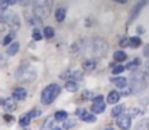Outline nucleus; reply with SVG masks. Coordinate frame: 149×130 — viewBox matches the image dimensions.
<instances>
[{
    "mask_svg": "<svg viewBox=\"0 0 149 130\" xmlns=\"http://www.w3.org/2000/svg\"><path fill=\"white\" fill-rule=\"evenodd\" d=\"M87 59H100L107 54L109 45L103 38H88L78 43L77 48Z\"/></svg>",
    "mask_w": 149,
    "mask_h": 130,
    "instance_id": "obj_1",
    "label": "nucleus"
},
{
    "mask_svg": "<svg viewBox=\"0 0 149 130\" xmlns=\"http://www.w3.org/2000/svg\"><path fill=\"white\" fill-rule=\"evenodd\" d=\"M20 28V20L15 13H7L0 16V33L9 31V33H15Z\"/></svg>",
    "mask_w": 149,
    "mask_h": 130,
    "instance_id": "obj_2",
    "label": "nucleus"
},
{
    "mask_svg": "<svg viewBox=\"0 0 149 130\" xmlns=\"http://www.w3.org/2000/svg\"><path fill=\"white\" fill-rule=\"evenodd\" d=\"M32 6H33V7H32V16H33L38 22L45 20L51 15V7H52V3H51V1L39 0V1H33Z\"/></svg>",
    "mask_w": 149,
    "mask_h": 130,
    "instance_id": "obj_3",
    "label": "nucleus"
},
{
    "mask_svg": "<svg viewBox=\"0 0 149 130\" xmlns=\"http://www.w3.org/2000/svg\"><path fill=\"white\" fill-rule=\"evenodd\" d=\"M36 78V70L33 68V65L23 62L17 71H16V80L20 83H32Z\"/></svg>",
    "mask_w": 149,
    "mask_h": 130,
    "instance_id": "obj_4",
    "label": "nucleus"
},
{
    "mask_svg": "<svg viewBox=\"0 0 149 130\" xmlns=\"http://www.w3.org/2000/svg\"><path fill=\"white\" fill-rule=\"evenodd\" d=\"M59 91H61V88H59L58 84L47 86L41 92V103L45 104V106H49L51 103H54V100L59 95Z\"/></svg>",
    "mask_w": 149,
    "mask_h": 130,
    "instance_id": "obj_5",
    "label": "nucleus"
},
{
    "mask_svg": "<svg viewBox=\"0 0 149 130\" xmlns=\"http://www.w3.org/2000/svg\"><path fill=\"white\" fill-rule=\"evenodd\" d=\"M106 110V103H104V98L103 95H96L93 98V104H91V113L94 114H101L103 111Z\"/></svg>",
    "mask_w": 149,
    "mask_h": 130,
    "instance_id": "obj_6",
    "label": "nucleus"
},
{
    "mask_svg": "<svg viewBox=\"0 0 149 130\" xmlns=\"http://www.w3.org/2000/svg\"><path fill=\"white\" fill-rule=\"evenodd\" d=\"M116 123H117V126H119L120 130H130V127H132V119L129 117L127 113H122L116 119Z\"/></svg>",
    "mask_w": 149,
    "mask_h": 130,
    "instance_id": "obj_7",
    "label": "nucleus"
},
{
    "mask_svg": "<svg viewBox=\"0 0 149 130\" xmlns=\"http://www.w3.org/2000/svg\"><path fill=\"white\" fill-rule=\"evenodd\" d=\"M83 77H84V72L83 71H77V70H68L67 72L62 74V78H67L68 81H74V83L81 81Z\"/></svg>",
    "mask_w": 149,
    "mask_h": 130,
    "instance_id": "obj_8",
    "label": "nucleus"
},
{
    "mask_svg": "<svg viewBox=\"0 0 149 130\" xmlns=\"http://www.w3.org/2000/svg\"><path fill=\"white\" fill-rule=\"evenodd\" d=\"M38 114H39V111H38V110H32V111H29V113L23 114V116L19 119V126H22V127H26V126L31 123V120H32L33 117H36Z\"/></svg>",
    "mask_w": 149,
    "mask_h": 130,
    "instance_id": "obj_9",
    "label": "nucleus"
},
{
    "mask_svg": "<svg viewBox=\"0 0 149 130\" xmlns=\"http://www.w3.org/2000/svg\"><path fill=\"white\" fill-rule=\"evenodd\" d=\"M77 114H78V117H80L83 122H87V123H94V122H96V116L91 114V113H87L84 108L77 110Z\"/></svg>",
    "mask_w": 149,
    "mask_h": 130,
    "instance_id": "obj_10",
    "label": "nucleus"
},
{
    "mask_svg": "<svg viewBox=\"0 0 149 130\" xmlns=\"http://www.w3.org/2000/svg\"><path fill=\"white\" fill-rule=\"evenodd\" d=\"M26 95H28V92H26V90H25L23 87H17V88H15L13 92H12V97H13V100H16V101H23V100L26 98Z\"/></svg>",
    "mask_w": 149,
    "mask_h": 130,
    "instance_id": "obj_11",
    "label": "nucleus"
},
{
    "mask_svg": "<svg viewBox=\"0 0 149 130\" xmlns=\"http://www.w3.org/2000/svg\"><path fill=\"white\" fill-rule=\"evenodd\" d=\"M145 6H146V1H139V3H138V4H136V6L132 9L130 16H129V22H127V23H132V22H133V19H135V17L139 15V12H141Z\"/></svg>",
    "mask_w": 149,
    "mask_h": 130,
    "instance_id": "obj_12",
    "label": "nucleus"
},
{
    "mask_svg": "<svg viewBox=\"0 0 149 130\" xmlns=\"http://www.w3.org/2000/svg\"><path fill=\"white\" fill-rule=\"evenodd\" d=\"M97 68V61L96 59H86L83 62V70L86 72H93Z\"/></svg>",
    "mask_w": 149,
    "mask_h": 130,
    "instance_id": "obj_13",
    "label": "nucleus"
},
{
    "mask_svg": "<svg viewBox=\"0 0 149 130\" xmlns=\"http://www.w3.org/2000/svg\"><path fill=\"white\" fill-rule=\"evenodd\" d=\"M119 100H120V92H117V91H111V92H109V95H107V103L109 104H117L119 103Z\"/></svg>",
    "mask_w": 149,
    "mask_h": 130,
    "instance_id": "obj_14",
    "label": "nucleus"
},
{
    "mask_svg": "<svg viewBox=\"0 0 149 130\" xmlns=\"http://www.w3.org/2000/svg\"><path fill=\"white\" fill-rule=\"evenodd\" d=\"M19 48H20V45L19 42H12L9 46H7V49H6V54L9 55V56H13V55H16L17 52H19Z\"/></svg>",
    "mask_w": 149,
    "mask_h": 130,
    "instance_id": "obj_15",
    "label": "nucleus"
},
{
    "mask_svg": "<svg viewBox=\"0 0 149 130\" xmlns=\"http://www.w3.org/2000/svg\"><path fill=\"white\" fill-rule=\"evenodd\" d=\"M111 83L119 88H126L127 86V80L125 77H114V78H111Z\"/></svg>",
    "mask_w": 149,
    "mask_h": 130,
    "instance_id": "obj_16",
    "label": "nucleus"
},
{
    "mask_svg": "<svg viewBox=\"0 0 149 130\" xmlns=\"http://www.w3.org/2000/svg\"><path fill=\"white\" fill-rule=\"evenodd\" d=\"M65 16H67V10L64 7H58L55 10V19H56V22H64L65 20Z\"/></svg>",
    "mask_w": 149,
    "mask_h": 130,
    "instance_id": "obj_17",
    "label": "nucleus"
},
{
    "mask_svg": "<svg viewBox=\"0 0 149 130\" xmlns=\"http://www.w3.org/2000/svg\"><path fill=\"white\" fill-rule=\"evenodd\" d=\"M122 113H125V106H122V104H119V106H116V107H113L111 108V117H114V119H117Z\"/></svg>",
    "mask_w": 149,
    "mask_h": 130,
    "instance_id": "obj_18",
    "label": "nucleus"
},
{
    "mask_svg": "<svg viewBox=\"0 0 149 130\" xmlns=\"http://www.w3.org/2000/svg\"><path fill=\"white\" fill-rule=\"evenodd\" d=\"M113 58H114L116 62H123V61L127 58V55H126L125 51H116V52L113 54Z\"/></svg>",
    "mask_w": 149,
    "mask_h": 130,
    "instance_id": "obj_19",
    "label": "nucleus"
},
{
    "mask_svg": "<svg viewBox=\"0 0 149 130\" xmlns=\"http://www.w3.org/2000/svg\"><path fill=\"white\" fill-rule=\"evenodd\" d=\"M3 107H4V110L6 111H13V110H16V103L13 101V100H4V103H3Z\"/></svg>",
    "mask_w": 149,
    "mask_h": 130,
    "instance_id": "obj_20",
    "label": "nucleus"
},
{
    "mask_svg": "<svg viewBox=\"0 0 149 130\" xmlns=\"http://www.w3.org/2000/svg\"><path fill=\"white\" fill-rule=\"evenodd\" d=\"M141 45H142V41H141V38H138V36L129 38V46H130V48H139Z\"/></svg>",
    "mask_w": 149,
    "mask_h": 130,
    "instance_id": "obj_21",
    "label": "nucleus"
},
{
    "mask_svg": "<svg viewBox=\"0 0 149 130\" xmlns=\"http://www.w3.org/2000/svg\"><path fill=\"white\" fill-rule=\"evenodd\" d=\"M65 90L70 91V92H75V91L78 90V84L74 83V81H67V83H65Z\"/></svg>",
    "mask_w": 149,
    "mask_h": 130,
    "instance_id": "obj_22",
    "label": "nucleus"
},
{
    "mask_svg": "<svg viewBox=\"0 0 149 130\" xmlns=\"http://www.w3.org/2000/svg\"><path fill=\"white\" fill-rule=\"evenodd\" d=\"M67 117H68V113L64 111V110H59V111L55 113V120H58V122H65Z\"/></svg>",
    "mask_w": 149,
    "mask_h": 130,
    "instance_id": "obj_23",
    "label": "nucleus"
},
{
    "mask_svg": "<svg viewBox=\"0 0 149 130\" xmlns=\"http://www.w3.org/2000/svg\"><path fill=\"white\" fill-rule=\"evenodd\" d=\"M139 65H141V59H138V58H136V59L130 61V62H129V64L125 67V70H136Z\"/></svg>",
    "mask_w": 149,
    "mask_h": 130,
    "instance_id": "obj_24",
    "label": "nucleus"
},
{
    "mask_svg": "<svg viewBox=\"0 0 149 130\" xmlns=\"http://www.w3.org/2000/svg\"><path fill=\"white\" fill-rule=\"evenodd\" d=\"M42 35L45 36V38H54V35H55V31H54V28H51V26H47L45 29H44V32H42Z\"/></svg>",
    "mask_w": 149,
    "mask_h": 130,
    "instance_id": "obj_25",
    "label": "nucleus"
},
{
    "mask_svg": "<svg viewBox=\"0 0 149 130\" xmlns=\"http://www.w3.org/2000/svg\"><path fill=\"white\" fill-rule=\"evenodd\" d=\"M13 38H15V33H9V35H6V36L3 38L1 43H3V45H6V46H9V45L12 43V41H13Z\"/></svg>",
    "mask_w": 149,
    "mask_h": 130,
    "instance_id": "obj_26",
    "label": "nucleus"
},
{
    "mask_svg": "<svg viewBox=\"0 0 149 130\" xmlns=\"http://www.w3.org/2000/svg\"><path fill=\"white\" fill-rule=\"evenodd\" d=\"M32 38H33V41H41V39L44 38V35H42V32H41L39 29H33V32H32Z\"/></svg>",
    "mask_w": 149,
    "mask_h": 130,
    "instance_id": "obj_27",
    "label": "nucleus"
},
{
    "mask_svg": "<svg viewBox=\"0 0 149 130\" xmlns=\"http://www.w3.org/2000/svg\"><path fill=\"white\" fill-rule=\"evenodd\" d=\"M113 70H111V72L114 74V75H119V74H122L123 71H125V67L123 65H116V67H111Z\"/></svg>",
    "mask_w": 149,
    "mask_h": 130,
    "instance_id": "obj_28",
    "label": "nucleus"
},
{
    "mask_svg": "<svg viewBox=\"0 0 149 130\" xmlns=\"http://www.w3.org/2000/svg\"><path fill=\"white\" fill-rule=\"evenodd\" d=\"M139 113H142L139 108H130V110H127V114H129V117H130V119H132L133 116H138Z\"/></svg>",
    "mask_w": 149,
    "mask_h": 130,
    "instance_id": "obj_29",
    "label": "nucleus"
},
{
    "mask_svg": "<svg viewBox=\"0 0 149 130\" xmlns=\"http://www.w3.org/2000/svg\"><path fill=\"white\" fill-rule=\"evenodd\" d=\"M119 45H120L122 48L129 46V38H126V36H125V38H122V39H120V42H119Z\"/></svg>",
    "mask_w": 149,
    "mask_h": 130,
    "instance_id": "obj_30",
    "label": "nucleus"
},
{
    "mask_svg": "<svg viewBox=\"0 0 149 130\" xmlns=\"http://www.w3.org/2000/svg\"><path fill=\"white\" fill-rule=\"evenodd\" d=\"M143 55H145L146 58H149V43L145 46V48H143Z\"/></svg>",
    "mask_w": 149,
    "mask_h": 130,
    "instance_id": "obj_31",
    "label": "nucleus"
},
{
    "mask_svg": "<svg viewBox=\"0 0 149 130\" xmlns=\"http://www.w3.org/2000/svg\"><path fill=\"white\" fill-rule=\"evenodd\" d=\"M138 32H139V33H142V32H143V28H142V26H139V28H138Z\"/></svg>",
    "mask_w": 149,
    "mask_h": 130,
    "instance_id": "obj_32",
    "label": "nucleus"
},
{
    "mask_svg": "<svg viewBox=\"0 0 149 130\" xmlns=\"http://www.w3.org/2000/svg\"><path fill=\"white\" fill-rule=\"evenodd\" d=\"M145 77H148V78H149V68L145 71Z\"/></svg>",
    "mask_w": 149,
    "mask_h": 130,
    "instance_id": "obj_33",
    "label": "nucleus"
},
{
    "mask_svg": "<svg viewBox=\"0 0 149 130\" xmlns=\"http://www.w3.org/2000/svg\"><path fill=\"white\" fill-rule=\"evenodd\" d=\"M3 103H4V98H0V106H3Z\"/></svg>",
    "mask_w": 149,
    "mask_h": 130,
    "instance_id": "obj_34",
    "label": "nucleus"
},
{
    "mask_svg": "<svg viewBox=\"0 0 149 130\" xmlns=\"http://www.w3.org/2000/svg\"><path fill=\"white\" fill-rule=\"evenodd\" d=\"M104 130H114L113 127H107V129H104Z\"/></svg>",
    "mask_w": 149,
    "mask_h": 130,
    "instance_id": "obj_35",
    "label": "nucleus"
},
{
    "mask_svg": "<svg viewBox=\"0 0 149 130\" xmlns=\"http://www.w3.org/2000/svg\"><path fill=\"white\" fill-rule=\"evenodd\" d=\"M52 130H61V129L59 127H55V129H52Z\"/></svg>",
    "mask_w": 149,
    "mask_h": 130,
    "instance_id": "obj_36",
    "label": "nucleus"
},
{
    "mask_svg": "<svg viewBox=\"0 0 149 130\" xmlns=\"http://www.w3.org/2000/svg\"><path fill=\"white\" fill-rule=\"evenodd\" d=\"M146 129H148V130H149V123H148V124H146Z\"/></svg>",
    "mask_w": 149,
    "mask_h": 130,
    "instance_id": "obj_37",
    "label": "nucleus"
},
{
    "mask_svg": "<svg viewBox=\"0 0 149 130\" xmlns=\"http://www.w3.org/2000/svg\"><path fill=\"white\" fill-rule=\"evenodd\" d=\"M0 13H3V10H1V9H0Z\"/></svg>",
    "mask_w": 149,
    "mask_h": 130,
    "instance_id": "obj_38",
    "label": "nucleus"
}]
</instances>
